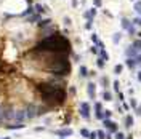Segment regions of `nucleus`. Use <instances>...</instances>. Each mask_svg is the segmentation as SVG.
I'll list each match as a JSON object with an SVG mask.
<instances>
[{"mask_svg": "<svg viewBox=\"0 0 141 139\" xmlns=\"http://www.w3.org/2000/svg\"><path fill=\"white\" fill-rule=\"evenodd\" d=\"M125 126L127 128H132L133 126V117H132V115H127V117H125Z\"/></svg>", "mask_w": 141, "mask_h": 139, "instance_id": "11", "label": "nucleus"}, {"mask_svg": "<svg viewBox=\"0 0 141 139\" xmlns=\"http://www.w3.org/2000/svg\"><path fill=\"white\" fill-rule=\"evenodd\" d=\"M56 134H58L59 138H68V136H72L74 131L70 130V128H61V130L56 131Z\"/></svg>", "mask_w": 141, "mask_h": 139, "instance_id": "7", "label": "nucleus"}, {"mask_svg": "<svg viewBox=\"0 0 141 139\" xmlns=\"http://www.w3.org/2000/svg\"><path fill=\"white\" fill-rule=\"evenodd\" d=\"M37 114V109H35V107H29V109H27V114H26V117H29V118H32V117H34V115Z\"/></svg>", "mask_w": 141, "mask_h": 139, "instance_id": "12", "label": "nucleus"}, {"mask_svg": "<svg viewBox=\"0 0 141 139\" xmlns=\"http://www.w3.org/2000/svg\"><path fill=\"white\" fill-rule=\"evenodd\" d=\"M80 134H82V138L88 139V136H90V131L87 130V128H82V130H80Z\"/></svg>", "mask_w": 141, "mask_h": 139, "instance_id": "17", "label": "nucleus"}, {"mask_svg": "<svg viewBox=\"0 0 141 139\" xmlns=\"http://www.w3.org/2000/svg\"><path fill=\"white\" fill-rule=\"evenodd\" d=\"M130 106H132L133 109H138V106H136V101H135V99H130Z\"/></svg>", "mask_w": 141, "mask_h": 139, "instance_id": "33", "label": "nucleus"}, {"mask_svg": "<svg viewBox=\"0 0 141 139\" xmlns=\"http://www.w3.org/2000/svg\"><path fill=\"white\" fill-rule=\"evenodd\" d=\"M103 115H104V118H111V115H112V110H103Z\"/></svg>", "mask_w": 141, "mask_h": 139, "instance_id": "27", "label": "nucleus"}, {"mask_svg": "<svg viewBox=\"0 0 141 139\" xmlns=\"http://www.w3.org/2000/svg\"><path fill=\"white\" fill-rule=\"evenodd\" d=\"M135 11L138 13V15H141V0H138V2H135Z\"/></svg>", "mask_w": 141, "mask_h": 139, "instance_id": "18", "label": "nucleus"}, {"mask_svg": "<svg viewBox=\"0 0 141 139\" xmlns=\"http://www.w3.org/2000/svg\"><path fill=\"white\" fill-rule=\"evenodd\" d=\"M32 11H34V8H32V6H29V8H27V10H26V11H24V13H23V16H26V15H31V13H32Z\"/></svg>", "mask_w": 141, "mask_h": 139, "instance_id": "31", "label": "nucleus"}, {"mask_svg": "<svg viewBox=\"0 0 141 139\" xmlns=\"http://www.w3.org/2000/svg\"><path fill=\"white\" fill-rule=\"evenodd\" d=\"M123 109H125V110H128V109H130V106L125 102V101H123Z\"/></svg>", "mask_w": 141, "mask_h": 139, "instance_id": "41", "label": "nucleus"}, {"mask_svg": "<svg viewBox=\"0 0 141 139\" xmlns=\"http://www.w3.org/2000/svg\"><path fill=\"white\" fill-rule=\"evenodd\" d=\"M90 15H92V18H93V16L96 15V8H92V10H90Z\"/></svg>", "mask_w": 141, "mask_h": 139, "instance_id": "39", "label": "nucleus"}, {"mask_svg": "<svg viewBox=\"0 0 141 139\" xmlns=\"http://www.w3.org/2000/svg\"><path fill=\"white\" fill-rule=\"evenodd\" d=\"M95 110H96L95 117L98 118V120H104V115H103V106H101V102H96V104H95Z\"/></svg>", "mask_w": 141, "mask_h": 139, "instance_id": "8", "label": "nucleus"}, {"mask_svg": "<svg viewBox=\"0 0 141 139\" xmlns=\"http://www.w3.org/2000/svg\"><path fill=\"white\" fill-rule=\"evenodd\" d=\"M122 29L128 30V34H132V35L135 34V27H133V24H132V22L128 21V19H125V18L122 19Z\"/></svg>", "mask_w": 141, "mask_h": 139, "instance_id": "5", "label": "nucleus"}, {"mask_svg": "<svg viewBox=\"0 0 141 139\" xmlns=\"http://www.w3.org/2000/svg\"><path fill=\"white\" fill-rule=\"evenodd\" d=\"M87 90H88V96H90V99H95V96H96V93H95L96 85L93 83V82H90L88 85H87Z\"/></svg>", "mask_w": 141, "mask_h": 139, "instance_id": "9", "label": "nucleus"}, {"mask_svg": "<svg viewBox=\"0 0 141 139\" xmlns=\"http://www.w3.org/2000/svg\"><path fill=\"white\" fill-rule=\"evenodd\" d=\"M122 70H123V66H122V64H117L116 69H114V72H116V74H120Z\"/></svg>", "mask_w": 141, "mask_h": 139, "instance_id": "23", "label": "nucleus"}, {"mask_svg": "<svg viewBox=\"0 0 141 139\" xmlns=\"http://www.w3.org/2000/svg\"><path fill=\"white\" fill-rule=\"evenodd\" d=\"M112 42H114V43H119V42H120V34H119V32H117V34H114Z\"/></svg>", "mask_w": 141, "mask_h": 139, "instance_id": "22", "label": "nucleus"}, {"mask_svg": "<svg viewBox=\"0 0 141 139\" xmlns=\"http://www.w3.org/2000/svg\"><path fill=\"white\" fill-rule=\"evenodd\" d=\"M3 115H5V118H10V120H11V118L15 117V112H13L11 109H6V110H5V114H3Z\"/></svg>", "mask_w": 141, "mask_h": 139, "instance_id": "14", "label": "nucleus"}, {"mask_svg": "<svg viewBox=\"0 0 141 139\" xmlns=\"http://www.w3.org/2000/svg\"><path fill=\"white\" fill-rule=\"evenodd\" d=\"M31 21H32V22H37V21H40V16H39V15H34V16L31 18Z\"/></svg>", "mask_w": 141, "mask_h": 139, "instance_id": "32", "label": "nucleus"}, {"mask_svg": "<svg viewBox=\"0 0 141 139\" xmlns=\"http://www.w3.org/2000/svg\"><path fill=\"white\" fill-rule=\"evenodd\" d=\"M8 128H10V130H19V128H24V125H21V123H18V125H8Z\"/></svg>", "mask_w": 141, "mask_h": 139, "instance_id": "20", "label": "nucleus"}, {"mask_svg": "<svg viewBox=\"0 0 141 139\" xmlns=\"http://www.w3.org/2000/svg\"><path fill=\"white\" fill-rule=\"evenodd\" d=\"M92 40H93L95 43H98V42H99V39H98V35H96V34H93V35H92Z\"/></svg>", "mask_w": 141, "mask_h": 139, "instance_id": "35", "label": "nucleus"}, {"mask_svg": "<svg viewBox=\"0 0 141 139\" xmlns=\"http://www.w3.org/2000/svg\"><path fill=\"white\" fill-rule=\"evenodd\" d=\"M92 51H93V53H99V50H98V46H93V48H92Z\"/></svg>", "mask_w": 141, "mask_h": 139, "instance_id": "42", "label": "nucleus"}, {"mask_svg": "<svg viewBox=\"0 0 141 139\" xmlns=\"http://www.w3.org/2000/svg\"><path fill=\"white\" fill-rule=\"evenodd\" d=\"M136 77H138V80H140V82H141V70H140V72H138V75H136Z\"/></svg>", "mask_w": 141, "mask_h": 139, "instance_id": "44", "label": "nucleus"}, {"mask_svg": "<svg viewBox=\"0 0 141 139\" xmlns=\"http://www.w3.org/2000/svg\"><path fill=\"white\" fill-rule=\"evenodd\" d=\"M80 75H82V77H87V75H90V74H88V69H87L85 66H80Z\"/></svg>", "mask_w": 141, "mask_h": 139, "instance_id": "16", "label": "nucleus"}, {"mask_svg": "<svg viewBox=\"0 0 141 139\" xmlns=\"http://www.w3.org/2000/svg\"><path fill=\"white\" fill-rule=\"evenodd\" d=\"M132 24H138V26H140V24H141V18H135Z\"/></svg>", "mask_w": 141, "mask_h": 139, "instance_id": "36", "label": "nucleus"}, {"mask_svg": "<svg viewBox=\"0 0 141 139\" xmlns=\"http://www.w3.org/2000/svg\"><path fill=\"white\" fill-rule=\"evenodd\" d=\"M37 50L39 51H55L58 55H61V53L63 55H68L70 51V43L64 37L59 35V34H53V35L47 37L45 40H42L37 45Z\"/></svg>", "mask_w": 141, "mask_h": 139, "instance_id": "1", "label": "nucleus"}, {"mask_svg": "<svg viewBox=\"0 0 141 139\" xmlns=\"http://www.w3.org/2000/svg\"><path fill=\"white\" fill-rule=\"evenodd\" d=\"M64 22H66V24L69 26V24H70V19H69V18H64Z\"/></svg>", "mask_w": 141, "mask_h": 139, "instance_id": "43", "label": "nucleus"}, {"mask_svg": "<svg viewBox=\"0 0 141 139\" xmlns=\"http://www.w3.org/2000/svg\"><path fill=\"white\" fill-rule=\"evenodd\" d=\"M59 139H64V138H59Z\"/></svg>", "mask_w": 141, "mask_h": 139, "instance_id": "47", "label": "nucleus"}, {"mask_svg": "<svg viewBox=\"0 0 141 139\" xmlns=\"http://www.w3.org/2000/svg\"><path fill=\"white\" fill-rule=\"evenodd\" d=\"M88 139H96V133H95V131H93V133L90 131V136H88Z\"/></svg>", "mask_w": 141, "mask_h": 139, "instance_id": "37", "label": "nucleus"}, {"mask_svg": "<svg viewBox=\"0 0 141 139\" xmlns=\"http://www.w3.org/2000/svg\"><path fill=\"white\" fill-rule=\"evenodd\" d=\"M32 8H34V11L37 10V13H43L45 11V10H48V8H45V6H42V5H39V3H37L35 6H32Z\"/></svg>", "mask_w": 141, "mask_h": 139, "instance_id": "15", "label": "nucleus"}, {"mask_svg": "<svg viewBox=\"0 0 141 139\" xmlns=\"http://www.w3.org/2000/svg\"><path fill=\"white\" fill-rule=\"evenodd\" d=\"M50 22H51L50 19H43V21L39 22V26H40V27H45V26H50Z\"/></svg>", "mask_w": 141, "mask_h": 139, "instance_id": "21", "label": "nucleus"}, {"mask_svg": "<svg viewBox=\"0 0 141 139\" xmlns=\"http://www.w3.org/2000/svg\"><path fill=\"white\" fill-rule=\"evenodd\" d=\"M114 90H116V91H119V82H117V80L114 82Z\"/></svg>", "mask_w": 141, "mask_h": 139, "instance_id": "38", "label": "nucleus"}, {"mask_svg": "<svg viewBox=\"0 0 141 139\" xmlns=\"http://www.w3.org/2000/svg\"><path fill=\"white\" fill-rule=\"evenodd\" d=\"M140 53H141V51H140V50H136L133 45H130L128 48L125 50V56H127V58H135L136 55H140Z\"/></svg>", "mask_w": 141, "mask_h": 139, "instance_id": "6", "label": "nucleus"}, {"mask_svg": "<svg viewBox=\"0 0 141 139\" xmlns=\"http://www.w3.org/2000/svg\"><path fill=\"white\" fill-rule=\"evenodd\" d=\"M39 91L42 93L43 101H56V102H63L66 99V93L61 88H56L50 83H40L39 85Z\"/></svg>", "mask_w": 141, "mask_h": 139, "instance_id": "2", "label": "nucleus"}, {"mask_svg": "<svg viewBox=\"0 0 141 139\" xmlns=\"http://www.w3.org/2000/svg\"><path fill=\"white\" fill-rule=\"evenodd\" d=\"M101 2H103V0H93V3H95V8L101 6Z\"/></svg>", "mask_w": 141, "mask_h": 139, "instance_id": "34", "label": "nucleus"}, {"mask_svg": "<svg viewBox=\"0 0 141 139\" xmlns=\"http://www.w3.org/2000/svg\"><path fill=\"white\" fill-rule=\"evenodd\" d=\"M80 115H82L83 118H87V120L90 118V106H88L87 102H82V104H80Z\"/></svg>", "mask_w": 141, "mask_h": 139, "instance_id": "4", "label": "nucleus"}, {"mask_svg": "<svg viewBox=\"0 0 141 139\" xmlns=\"http://www.w3.org/2000/svg\"><path fill=\"white\" fill-rule=\"evenodd\" d=\"M96 66H98L99 69H103V67H104V61H103L101 58H98V61H96Z\"/></svg>", "mask_w": 141, "mask_h": 139, "instance_id": "25", "label": "nucleus"}, {"mask_svg": "<svg viewBox=\"0 0 141 139\" xmlns=\"http://www.w3.org/2000/svg\"><path fill=\"white\" fill-rule=\"evenodd\" d=\"M83 18H85L87 21H92V15H90V11H85V13H83Z\"/></svg>", "mask_w": 141, "mask_h": 139, "instance_id": "30", "label": "nucleus"}, {"mask_svg": "<svg viewBox=\"0 0 141 139\" xmlns=\"http://www.w3.org/2000/svg\"><path fill=\"white\" fill-rule=\"evenodd\" d=\"M15 120H18V121H23L26 118V110H16L15 112Z\"/></svg>", "mask_w": 141, "mask_h": 139, "instance_id": "10", "label": "nucleus"}, {"mask_svg": "<svg viewBox=\"0 0 141 139\" xmlns=\"http://www.w3.org/2000/svg\"><path fill=\"white\" fill-rule=\"evenodd\" d=\"M0 118H2V112H0Z\"/></svg>", "mask_w": 141, "mask_h": 139, "instance_id": "46", "label": "nucleus"}, {"mask_svg": "<svg viewBox=\"0 0 141 139\" xmlns=\"http://www.w3.org/2000/svg\"><path fill=\"white\" fill-rule=\"evenodd\" d=\"M5 139H8V138H5Z\"/></svg>", "mask_w": 141, "mask_h": 139, "instance_id": "48", "label": "nucleus"}, {"mask_svg": "<svg viewBox=\"0 0 141 139\" xmlns=\"http://www.w3.org/2000/svg\"><path fill=\"white\" fill-rule=\"evenodd\" d=\"M103 123H104V126L107 128V130H109V128H111V125H112V121H111L109 118H104V120H103Z\"/></svg>", "mask_w": 141, "mask_h": 139, "instance_id": "24", "label": "nucleus"}, {"mask_svg": "<svg viewBox=\"0 0 141 139\" xmlns=\"http://www.w3.org/2000/svg\"><path fill=\"white\" fill-rule=\"evenodd\" d=\"M85 29H92V21H87V24H85Z\"/></svg>", "mask_w": 141, "mask_h": 139, "instance_id": "40", "label": "nucleus"}, {"mask_svg": "<svg viewBox=\"0 0 141 139\" xmlns=\"http://www.w3.org/2000/svg\"><path fill=\"white\" fill-rule=\"evenodd\" d=\"M96 138H98V139H106L104 131H98V133H96Z\"/></svg>", "mask_w": 141, "mask_h": 139, "instance_id": "26", "label": "nucleus"}, {"mask_svg": "<svg viewBox=\"0 0 141 139\" xmlns=\"http://www.w3.org/2000/svg\"><path fill=\"white\" fill-rule=\"evenodd\" d=\"M103 98H104V101H112V94H111L109 91H104V94H103Z\"/></svg>", "mask_w": 141, "mask_h": 139, "instance_id": "19", "label": "nucleus"}, {"mask_svg": "<svg viewBox=\"0 0 141 139\" xmlns=\"http://www.w3.org/2000/svg\"><path fill=\"white\" fill-rule=\"evenodd\" d=\"M136 112H138V114L141 115V106H140V109H136Z\"/></svg>", "mask_w": 141, "mask_h": 139, "instance_id": "45", "label": "nucleus"}, {"mask_svg": "<svg viewBox=\"0 0 141 139\" xmlns=\"http://www.w3.org/2000/svg\"><path fill=\"white\" fill-rule=\"evenodd\" d=\"M116 139H125V134L120 133V131H117V133H116Z\"/></svg>", "mask_w": 141, "mask_h": 139, "instance_id": "29", "label": "nucleus"}, {"mask_svg": "<svg viewBox=\"0 0 141 139\" xmlns=\"http://www.w3.org/2000/svg\"><path fill=\"white\" fill-rule=\"evenodd\" d=\"M48 69L51 70L55 75H66L69 72V62H68V58L64 55H58L55 59H51V62L48 64Z\"/></svg>", "mask_w": 141, "mask_h": 139, "instance_id": "3", "label": "nucleus"}, {"mask_svg": "<svg viewBox=\"0 0 141 139\" xmlns=\"http://www.w3.org/2000/svg\"><path fill=\"white\" fill-rule=\"evenodd\" d=\"M133 59H135V64H136V66H138V64H141V53H140V55H136Z\"/></svg>", "mask_w": 141, "mask_h": 139, "instance_id": "28", "label": "nucleus"}, {"mask_svg": "<svg viewBox=\"0 0 141 139\" xmlns=\"http://www.w3.org/2000/svg\"><path fill=\"white\" fill-rule=\"evenodd\" d=\"M125 64H127V66H128V67H130V69H133V67H135V66H136V64H135V59H133V58H127V61H125Z\"/></svg>", "mask_w": 141, "mask_h": 139, "instance_id": "13", "label": "nucleus"}]
</instances>
